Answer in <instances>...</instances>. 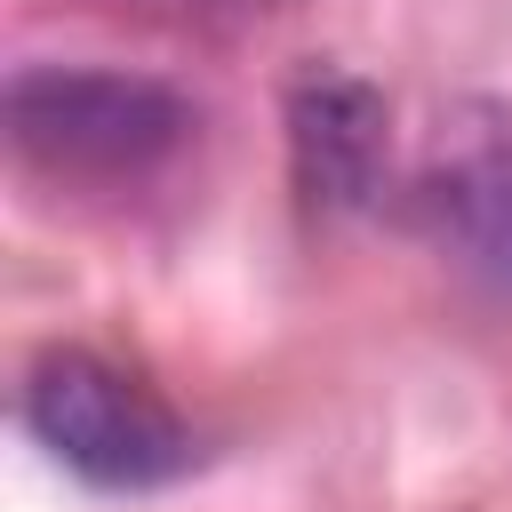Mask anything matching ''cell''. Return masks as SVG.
Returning <instances> with one entry per match:
<instances>
[{"mask_svg":"<svg viewBox=\"0 0 512 512\" xmlns=\"http://www.w3.org/2000/svg\"><path fill=\"white\" fill-rule=\"evenodd\" d=\"M192 104L144 72L24 64L8 80V144L48 176H144L184 152Z\"/></svg>","mask_w":512,"mask_h":512,"instance_id":"1","label":"cell"},{"mask_svg":"<svg viewBox=\"0 0 512 512\" xmlns=\"http://www.w3.org/2000/svg\"><path fill=\"white\" fill-rule=\"evenodd\" d=\"M24 424L88 488H168L200 464L184 416L96 352H40L24 376Z\"/></svg>","mask_w":512,"mask_h":512,"instance_id":"2","label":"cell"},{"mask_svg":"<svg viewBox=\"0 0 512 512\" xmlns=\"http://www.w3.org/2000/svg\"><path fill=\"white\" fill-rule=\"evenodd\" d=\"M416 208L456 256V272L512 296V104L472 96L440 120L416 176Z\"/></svg>","mask_w":512,"mask_h":512,"instance_id":"3","label":"cell"},{"mask_svg":"<svg viewBox=\"0 0 512 512\" xmlns=\"http://www.w3.org/2000/svg\"><path fill=\"white\" fill-rule=\"evenodd\" d=\"M288 160H296V192L328 216H352L384 192L392 168V112L360 72L312 64L288 88Z\"/></svg>","mask_w":512,"mask_h":512,"instance_id":"4","label":"cell"},{"mask_svg":"<svg viewBox=\"0 0 512 512\" xmlns=\"http://www.w3.org/2000/svg\"><path fill=\"white\" fill-rule=\"evenodd\" d=\"M256 8H264V0H256Z\"/></svg>","mask_w":512,"mask_h":512,"instance_id":"5","label":"cell"}]
</instances>
